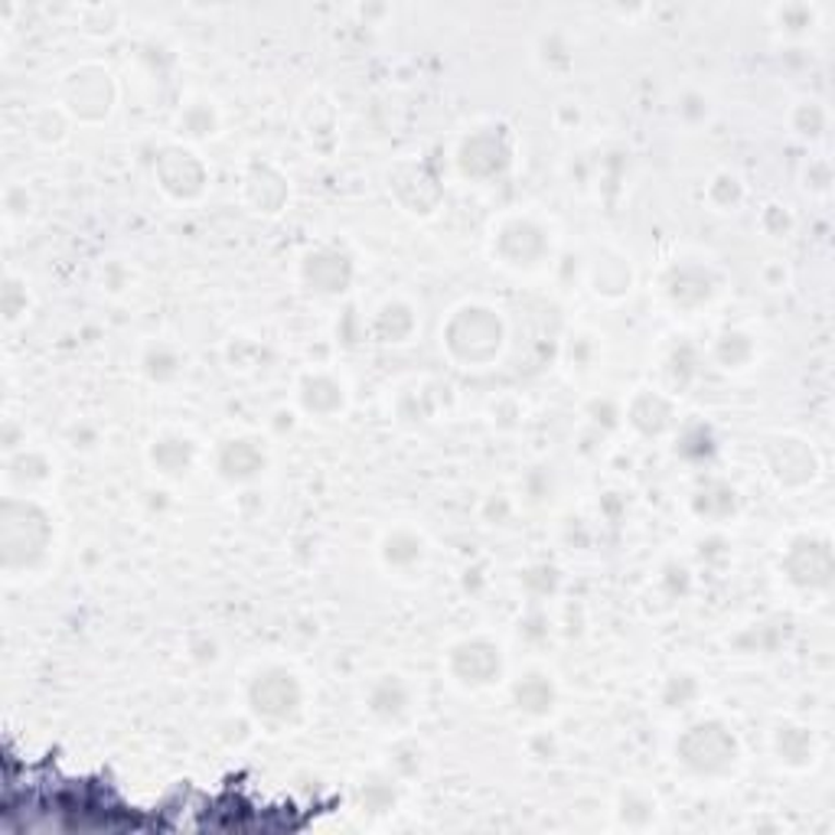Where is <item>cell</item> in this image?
<instances>
[{"label": "cell", "mask_w": 835, "mask_h": 835, "mask_svg": "<svg viewBox=\"0 0 835 835\" xmlns=\"http://www.w3.org/2000/svg\"><path fill=\"white\" fill-rule=\"evenodd\" d=\"M52 516L36 496L7 493L0 499V568L7 575L39 572L52 552Z\"/></svg>", "instance_id": "1"}, {"label": "cell", "mask_w": 835, "mask_h": 835, "mask_svg": "<svg viewBox=\"0 0 835 835\" xmlns=\"http://www.w3.org/2000/svg\"><path fill=\"white\" fill-rule=\"evenodd\" d=\"M444 350L463 369H486L503 356L506 346V324L496 307L470 301L450 310L444 324Z\"/></svg>", "instance_id": "2"}, {"label": "cell", "mask_w": 835, "mask_h": 835, "mask_svg": "<svg viewBox=\"0 0 835 835\" xmlns=\"http://www.w3.org/2000/svg\"><path fill=\"white\" fill-rule=\"evenodd\" d=\"M675 761L695 780H728L741 764V741L721 718H698L679 731Z\"/></svg>", "instance_id": "3"}, {"label": "cell", "mask_w": 835, "mask_h": 835, "mask_svg": "<svg viewBox=\"0 0 835 835\" xmlns=\"http://www.w3.org/2000/svg\"><path fill=\"white\" fill-rule=\"evenodd\" d=\"M245 705L261 728L291 731L304 721V711H307L304 682L287 666H278V662L261 666L245 685Z\"/></svg>", "instance_id": "4"}, {"label": "cell", "mask_w": 835, "mask_h": 835, "mask_svg": "<svg viewBox=\"0 0 835 835\" xmlns=\"http://www.w3.org/2000/svg\"><path fill=\"white\" fill-rule=\"evenodd\" d=\"M457 174L470 184H496L503 180L513 164H516V138L509 131V125L503 121H490V125H477L473 131H467L457 144Z\"/></svg>", "instance_id": "5"}, {"label": "cell", "mask_w": 835, "mask_h": 835, "mask_svg": "<svg viewBox=\"0 0 835 835\" xmlns=\"http://www.w3.org/2000/svg\"><path fill=\"white\" fill-rule=\"evenodd\" d=\"M552 255V228L536 215H506L493 228V258L509 271H542Z\"/></svg>", "instance_id": "6"}, {"label": "cell", "mask_w": 835, "mask_h": 835, "mask_svg": "<svg viewBox=\"0 0 835 835\" xmlns=\"http://www.w3.org/2000/svg\"><path fill=\"white\" fill-rule=\"evenodd\" d=\"M115 98H118L115 79L98 62L75 66L72 72H66L59 85V108H66V115L82 125H102L111 115Z\"/></svg>", "instance_id": "7"}, {"label": "cell", "mask_w": 835, "mask_h": 835, "mask_svg": "<svg viewBox=\"0 0 835 835\" xmlns=\"http://www.w3.org/2000/svg\"><path fill=\"white\" fill-rule=\"evenodd\" d=\"M444 669L454 685L467 692H483L503 679L506 656H503V646L490 636H463L447 649Z\"/></svg>", "instance_id": "8"}, {"label": "cell", "mask_w": 835, "mask_h": 835, "mask_svg": "<svg viewBox=\"0 0 835 835\" xmlns=\"http://www.w3.org/2000/svg\"><path fill=\"white\" fill-rule=\"evenodd\" d=\"M780 572L800 591H830L835 575L833 542L820 532L793 536L780 558Z\"/></svg>", "instance_id": "9"}, {"label": "cell", "mask_w": 835, "mask_h": 835, "mask_svg": "<svg viewBox=\"0 0 835 835\" xmlns=\"http://www.w3.org/2000/svg\"><path fill=\"white\" fill-rule=\"evenodd\" d=\"M718 274L702 264V261H692V258H682V261H672L662 278H659V291L666 297V304L672 310H682V314H698L705 310L715 297H718Z\"/></svg>", "instance_id": "10"}, {"label": "cell", "mask_w": 835, "mask_h": 835, "mask_svg": "<svg viewBox=\"0 0 835 835\" xmlns=\"http://www.w3.org/2000/svg\"><path fill=\"white\" fill-rule=\"evenodd\" d=\"M154 177H157L161 190L177 203L200 200L209 187V167L203 164V157L187 144L161 148L157 161H154Z\"/></svg>", "instance_id": "11"}, {"label": "cell", "mask_w": 835, "mask_h": 835, "mask_svg": "<svg viewBox=\"0 0 835 835\" xmlns=\"http://www.w3.org/2000/svg\"><path fill=\"white\" fill-rule=\"evenodd\" d=\"M389 193L399 200V207L412 215H431L434 209L440 207L444 187L437 170L424 161V157H409L399 161L389 170Z\"/></svg>", "instance_id": "12"}, {"label": "cell", "mask_w": 835, "mask_h": 835, "mask_svg": "<svg viewBox=\"0 0 835 835\" xmlns=\"http://www.w3.org/2000/svg\"><path fill=\"white\" fill-rule=\"evenodd\" d=\"M356 274L353 255L340 245H317L301 258V284L317 297H340Z\"/></svg>", "instance_id": "13"}, {"label": "cell", "mask_w": 835, "mask_h": 835, "mask_svg": "<svg viewBox=\"0 0 835 835\" xmlns=\"http://www.w3.org/2000/svg\"><path fill=\"white\" fill-rule=\"evenodd\" d=\"M215 477L232 483V486H248L268 470V447L255 434H235L219 440L212 454Z\"/></svg>", "instance_id": "14"}, {"label": "cell", "mask_w": 835, "mask_h": 835, "mask_svg": "<svg viewBox=\"0 0 835 835\" xmlns=\"http://www.w3.org/2000/svg\"><path fill=\"white\" fill-rule=\"evenodd\" d=\"M774 480L787 490H803L816 480L820 460L803 437H774L764 450Z\"/></svg>", "instance_id": "15"}, {"label": "cell", "mask_w": 835, "mask_h": 835, "mask_svg": "<svg viewBox=\"0 0 835 835\" xmlns=\"http://www.w3.org/2000/svg\"><path fill=\"white\" fill-rule=\"evenodd\" d=\"M366 711L383 728H402L415 711V695H412V685L405 682V675H399V672L379 675L366 692Z\"/></svg>", "instance_id": "16"}, {"label": "cell", "mask_w": 835, "mask_h": 835, "mask_svg": "<svg viewBox=\"0 0 835 835\" xmlns=\"http://www.w3.org/2000/svg\"><path fill=\"white\" fill-rule=\"evenodd\" d=\"M56 473V460L39 447H20L16 454L3 457V486L16 496H33L43 490Z\"/></svg>", "instance_id": "17"}, {"label": "cell", "mask_w": 835, "mask_h": 835, "mask_svg": "<svg viewBox=\"0 0 835 835\" xmlns=\"http://www.w3.org/2000/svg\"><path fill=\"white\" fill-rule=\"evenodd\" d=\"M346 383L327 369H310L297 383V405L314 418H337L346 412Z\"/></svg>", "instance_id": "18"}, {"label": "cell", "mask_w": 835, "mask_h": 835, "mask_svg": "<svg viewBox=\"0 0 835 835\" xmlns=\"http://www.w3.org/2000/svg\"><path fill=\"white\" fill-rule=\"evenodd\" d=\"M148 460H151L154 473H161L167 480H187L200 460V444L184 431H164L151 440Z\"/></svg>", "instance_id": "19"}, {"label": "cell", "mask_w": 835, "mask_h": 835, "mask_svg": "<svg viewBox=\"0 0 835 835\" xmlns=\"http://www.w3.org/2000/svg\"><path fill=\"white\" fill-rule=\"evenodd\" d=\"M509 698L516 705V711L529 715V718H552L558 711V685L545 669H526L513 679L509 685Z\"/></svg>", "instance_id": "20"}, {"label": "cell", "mask_w": 835, "mask_h": 835, "mask_svg": "<svg viewBox=\"0 0 835 835\" xmlns=\"http://www.w3.org/2000/svg\"><path fill=\"white\" fill-rule=\"evenodd\" d=\"M626 424L639 434V437H662L675 427V405L669 396L656 392V389H639L630 405H626Z\"/></svg>", "instance_id": "21"}, {"label": "cell", "mask_w": 835, "mask_h": 835, "mask_svg": "<svg viewBox=\"0 0 835 835\" xmlns=\"http://www.w3.org/2000/svg\"><path fill=\"white\" fill-rule=\"evenodd\" d=\"M595 287L598 297L608 301H621L633 287V264L630 258L614 251V248H601L591 261H588V274H585Z\"/></svg>", "instance_id": "22"}, {"label": "cell", "mask_w": 835, "mask_h": 835, "mask_svg": "<svg viewBox=\"0 0 835 835\" xmlns=\"http://www.w3.org/2000/svg\"><path fill=\"white\" fill-rule=\"evenodd\" d=\"M424 558H427V542L418 529H409V526L386 532L379 542V562L396 575H415L424 568Z\"/></svg>", "instance_id": "23"}, {"label": "cell", "mask_w": 835, "mask_h": 835, "mask_svg": "<svg viewBox=\"0 0 835 835\" xmlns=\"http://www.w3.org/2000/svg\"><path fill=\"white\" fill-rule=\"evenodd\" d=\"M245 203L255 209V212H264V215H274L281 212L291 190H287V180L278 167L271 164H251L248 174H245Z\"/></svg>", "instance_id": "24"}, {"label": "cell", "mask_w": 835, "mask_h": 835, "mask_svg": "<svg viewBox=\"0 0 835 835\" xmlns=\"http://www.w3.org/2000/svg\"><path fill=\"white\" fill-rule=\"evenodd\" d=\"M774 754L784 767L790 771H807L816 764V754H820V744H816V734L810 725H800V721H784L777 731H774Z\"/></svg>", "instance_id": "25"}, {"label": "cell", "mask_w": 835, "mask_h": 835, "mask_svg": "<svg viewBox=\"0 0 835 835\" xmlns=\"http://www.w3.org/2000/svg\"><path fill=\"white\" fill-rule=\"evenodd\" d=\"M738 509H741V496H738V490L728 480H718V477L702 480L695 486V493H692V513L698 519L728 522V519L738 516Z\"/></svg>", "instance_id": "26"}, {"label": "cell", "mask_w": 835, "mask_h": 835, "mask_svg": "<svg viewBox=\"0 0 835 835\" xmlns=\"http://www.w3.org/2000/svg\"><path fill=\"white\" fill-rule=\"evenodd\" d=\"M373 337L379 343H409L415 337L418 330V314L415 307L409 301H386L376 314H373V324H369Z\"/></svg>", "instance_id": "27"}, {"label": "cell", "mask_w": 835, "mask_h": 835, "mask_svg": "<svg viewBox=\"0 0 835 835\" xmlns=\"http://www.w3.org/2000/svg\"><path fill=\"white\" fill-rule=\"evenodd\" d=\"M790 639V624L787 621H761V624L744 626L741 633L731 636V646L741 656H774L787 646Z\"/></svg>", "instance_id": "28"}, {"label": "cell", "mask_w": 835, "mask_h": 835, "mask_svg": "<svg viewBox=\"0 0 835 835\" xmlns=\"http://www.w3.org/2000/svg\"><path fill=\"white\" fill-rule=\"evenodd\" d=\"M757 356V346H754V337L744 333V330H721L711 343V360L728 369V373H741L754 363Z\"/></svg>", "instance_id": "29"}, {"label": "cell", "mask_w": 835, "mask_h": 835, "mask_svg": "<svg viewBox=\"0 0 835 835\" xmlns=\"http://www.w3.org/2000/svg\"><path fill=\"white\" fill-rule=\"evenodd\" d=\"M659 820V803L652 793H646L643 787H626L618 797V823L624 830H633V833H643V830H652Z\"/></svg>", "instance_id": "30"}, {"label": "cell", "mask_w": 835, "mask_h": 835, "mask_svg": "<svg viewBox=\"0 0 835 835\" xmlns=\"http://www.w3.org/2000/svg\"><path fill=\"white\" fill-rule=\"evenodd\" d=\"M356 800H360V810L369 813V816L392 813L396 803H399V777H392V774L363 777V784L356 787Z\"/></svg>", "instance_id": "31"}, {"label": "cell", "mask_w": 835, "mask_h": 835, "mask_svg": "<svg viewBox=\"0 0 835 835\" xmlns=\"http://www.w3.org/2000/svg\"><path fill=\"white\" fill-rule=\"evenodd\" d=\"M141 373H144V379L154 383V386H170V383H177L180 373H184V356H180V350L170 346V343H151V346H144V353H141Z\"/></svg>", "instance_id": "32"}, {"label": "cell", "mask_w": 835, "mask_h": 835, "mask_svg": "<svg viewBox=\"0 0 835 835\" xmlns=\"http://www.w3.org/2000/svg\"><path fill=\"white\" fill-rule=\"evenodd\" d=\"M718 450V440H715V431L711 424L705 421H685L679 431H675V454L689 463H705L711 460Z\"/></svg>", "instance_id": "33"}, {"label": "cell", "mask_w": 835, "mask_h": 835, "mask_svg": "<svg viewBox=\"0 0 835 835\" xmlns=\"http://www.w3.org/2000/svg\"><path fill=\"white\" fill-rule=\"evenodd\" d=\"M702 698V679L689 669H675L659 685V705L666 711H685Z\"/></svg>", "instance_id": "34"}, {"label": "cell", "mask_w": 835, "mask_h": 835, "mask_svg": "<svg viewBox=\"0 0 835 835\" xmlns=\"http://www.w3.org/2000/svg\"><path fill=\"white\" fill-rule=\"evenodd\" d=\"M219 131V111L209 98H193L177 118V134L187 141H209Z\"/></svg>", "instance_id": "35"}, {"label": "cell", "mask_w": 835, "mask_h": 835, "mask_svg": "<svg viewBox=\"0 0 835 835\" xmlns=\"http://www.w3.org/2000/svg\"><path fill=\"white\" fill-rule=\"evenodd\" d=\"M662 376H666V386L682 396L695 376H698V350L692 343H675L669 353H666V363H662Z\"/></svg>", "instance_id": "36"}, {"label": "cell", "mask_w": 835, "mask_h": 835, "mask_svg": "<svg viewBox=\"0 0 835 835\" xmlns=\"http://www.w3.org/2000/svg\"><path fill=\"white\" fill-rule=\"evenodd\" d=\"M519 588L526 591V598L532 604H542L562 591V568L549 565V562H536L526 572H519Z\"/></svg>", "instance_id": "37"}, {"label": "cell", "mask_w": 835, "mask_h": 835, "mask_svg": "<svg viewBox=\"0 0 835 835\" xmlns=\"http://www.w3.org/2000/svg\"><path fill=\"white\" fill-rule=\"evenodd\" d=\"M427 767V751L415 738H399L389 748V774L399 780H415Z\"/></svg>", "instance_id": "38"}, {"label": "cell", "mask_w": 835, "mask_h": 835, "mask_svg": "<svg viewBox=\"0 0 835 835\" xmlns=\"http://www.w3.org/2000/svg\"><path fill=\"white\" fill-rule=\"evenodd\" d=\"M539 62L552 72V75H565L572 66H575V52H572V43L562 36V33H542L539 36Z\"/></svg>", "instance_id": "39"}, {"label": "cell", "mask_w": 835, "mask_h": 835, "mask_svg": "<svg viewBox=\"0 0 835 835\" xmlns=\"http://www.w3.org/2000/svg\"><path fill=\"white\" fill-rule=\"evenodd\" d=\"M598 360H601V343H598V337L595 333H572V340H568V346H565V363H568V369L572 373H578V376H585V373H591L595 366H598Z\"/></svg>", "instance_id": "40"}, {"label": "cell", "mask_w": 835, "mask_h": 835, "mask_svg": "<svg viewBox=\"0 0 835 835\" xmlns=\"http://www.w3.org/2000/svg\"><path fill=\"white\" fill-rule=\"evenodd\" d=\"M708 203L715 209H721V212H731V209L741 207V203H744V184H741V177L731 174V170H718V174L711 177V184H708Z\"/></svg>", "instance_id": "41"}, {"label": "cell", "mask_w": 835, "mask_h": 835, "mask_svg": "<svg viewBox=\"0 0 835 835\" xmlns=\"http://www.w3.org/2000/svg\"><path fill=\"white\" fill-rule=\"evenodd\" d=\"M558 493V477L552 467H532L522 477V496L529 506H549Z\"/></svg>", "instance_id": "42"}, {"label": "cell", "mask_w": 835, "mask_h": 835, "mask_svg": "<svg viewBox=\"0 0 835 835\" xmlns=\"http://www.w3.org/2000/svg\"><path fill=\"white\" fill-rule=\"evenodd\" d=\"M66 131H69V115L66 108H43L33 115L30 121V134L39 141V144H59L66 141Z\"/></svg>", "instance_id": "43"}, {"label": "cell", "mask_w": 835, "mask_h": 835, "mask_svg": "<svg viewBox=\"0 0 835 835\" xmlns=\"http://www.w3.org/2000/svg\"><path fill=\"white\" fill-rule=\"evenodd\" d=\"M790 125H793V131H797L800 138L820 141V138L826 134V128H830V115H826V108H823L820 102H800L797 111H793V118H790Z\"/></svg>", "instance_id": "44"}, {"label": "cell", "mask_w": 835, "mask_h": 835, "mask_svg": "<svg viewBox=\"0 0 835 835\" xmlns=\"http://www.w3.org/2000/svg\"><path fill=\"white\" fill-rule=\"evenodd\" d=\"M26 307H30L26 284L16 274H3V281H0V314H3V320L7 324L20 320L26 314Z\"/></svg>", "instance_id": "45"}, {"label": "cell", "mask_w": 835, "mask_h": 835, "mask_svg": "<svg viewBox=\"0 0 835 835\" xmlns=\"http://www.w3.org/2000/svg\"><path fill=\"white\" fill-rule=\"evenodd\" d=\"M516 633H519V639H522V643H529V646H542V643H549V636H552V621H549V614H545L539 604H532V608L519 618Z\"/></svg>", "instance_id": "46"}, {"label": "cell", "mask_w": 835, "mask_h": 835, "mask_svg": "<svg viewBox=\"0 0 835 835\" xmlns=\"http://www.w3.org/2000/svg\"><path fill=\"white\" fill-rule=\"evenodd\" d=\"M659 588L672 598V601H682V598H689V591H692V568L685 565V562H666L662 565V572H659Z\"/></svg>", "instance_id": "47"}, {"label": "cell", "mask_w": 835, "mask_h": 835, "mask_svg": "<svg viewBox=\"0 0 835 835\" xmlns=\"http://www.w3.org/2000/svg\"><path fill=\"white\" fill-rule=\"evenodd\" d=\"M585 415L591 418V424H595L601 434H608V431H618V427H621V421H624V409H621V402H618V399H611V396H598V399H591V402H588Z\"/></svg>", "instance_id": "48"}, {"label": "cell", "mask_w": 835, "mask_h": 835, "mask_svg": "<svg viewBox=\"0 0 835 835\" xmlns=\"http://www.w3.org/2000/svg\"><path fill=\"white\" fill-rule=\"evenodd\" d=\"M675 115H679V121H685L689 128H695V125H705V121H708L711 105H708V98H705L702 92L689 89V92H682V95H679V102H675Z\"/></svg>", "instance_id": "49"}, {"label": "cell", "mask_w": 835, "mask_h": 835, "mask_svg": "<svg viewBox=\"0 0 835 835\" xmlns=\"http://www.w3.org/2000/svg\"><path fill=\"white\" fill-rule=\"evenodd\" d=\"M695 555H698V562H702V565H708V568H718V565H725V562L731 558V545H728V539H725V536L711 532V536L698 539V545H695Z\"/></svg>", "instance_id": "50"}, {"label": "cell", "mask_w": 835, "mask_h": 835, "mask_svg": "<svg viewBox=\"0 0 835 835\" xmlns=\"http://www.w3.org/2000/svg\"><path fill=\"white\" fill-rule=\"evenodd\" d=\"M777 20H780V26H784V30H790V33H803V30H810V26H813L816 10H813V7H807V3H784V7L777 10Z\"/></svg>", "instance_id": "51"}, {"label": "cell", "mask_w": 835, "mask_h": 835, "mask_svg": "<svg viewBox=\"0 0 835 835\" xmlns=\"http://www.w3.org/2000/svg\"><path fill=\"white\" fill-rule=\"evenodd\" d=\"M761 225H764V232L771 238H787L793 232V215L787 212V207L771 203V207L764 209V215H761Z\"/></svg>", "instance_id": "52"}, {"label": "cell", "mask_w": 835, "mask_h": 835, "mask_svg": "<svg viewBox=\"0 0 835 835\" xmlns=\"http://www.w3.org/2000/svg\"><path fill=\"white\" fill-rule=\"evenodd\" d=\"M490 418L499 431H516L522 424V405L516 399H499V402H493Z\"/></svg>", "instance_id": "53"}, {"label": "cell", "mask_w": 835, "mask_h": 835, "mask_svg": "<svg viewBox=\"0 0 835 835\" xmlns=\"http://www.w3.org/2000/svg\"><path fill=\"white\" fill-rule=\"evenodd\" d=\"M509 516H513V499H509L506 493L486 496V503H483V519H486L490 526H506Z\"/></svg>", "instance_id": "54"}, {"label": "cell", "mask_w": 835, "mask_h": 835, "mask_svg": "<svg viewBox=\"0 0 835 835\" xmlns=\"http://www.w3.org/2000/svg\"><path fill=\"white\" fill-rule=\"evenodd\" d=\"M803 180H807V190L826 193V190H830V184H833V167H830L826 161H810V167H807Z\"/></svg>", "instance_id": "55"}, {"label": "cell", "mask_w": 835, "mask_h": 835, "mask_svg": "<svg viewBox=\"0 0 835 835\" xmlns=\"http://www.w3.org/2000/svg\"><path fill=\"white\" fill-rule=\"evenodd\" d=\"M0 447H3V457H7V454H16L20 447H26V431H23L13 418H7L3 427H0Z\"/></svg>", "instance_id": "56"}, {"label": "cell", "mask_w": 835, "mask_h": 835, "mask_svg": "<svg viewBox=\"0 0 835 835\" xmlns=\"http://www.w3.org/2000/svg\"><path fill=\"white\" fill-rule=\"evenodd\" d=\"M3 209H7V219H26L30 212V193L26 187H10L3 193Z\"/></svg>", "instance_id": "57"}, {"label": "cell", "mask_w": 835, "mask_h": 835, "mask_svg": "<svg viewBox=\"0 0 835 835\" xmlns=\"http://www.w3.org/2000/svg\"><path fill=\"white\" fill-rule=\"evenodd\" d=\"M190 659L200 662V666L215 662V659H219V643L209 639V636H193V639H190Z\"/></svg>", "instance_id": "58"}, {"label": "cell", "mask_w": 835, "mask_h": 835, "mask_svg": "<svg viewBox=\"0 0 835 835\" xmlns=\"http://www.w3.org/2000/svg\"><path fill=\"white\" fill-rule=\"evenodd\" d=\"M529 751H532V757H539V761H552L555 751H558V744H555V738H552L549 731H539V734L529 738Z\"/></svg>", "instance_id": "59"}, {"label": "cell", "mask_w": 835, "mask_h": 835, "mask_svg": "<svg viewBox=\"0 0 835 835\" xmlns=\"http://www.w3.org/2000/svg\"><path fill=\"white\" fill-rule=\"evenodd\" d=\"M69 440H72V447L92 450V447L98 444V431H95L92 424H75V427L69 431Z\"/></svg>", "instance_id": "60"}, {"label": "cell", "mask_w": 835, "mask_h": 835, "mask_svg": "<svg viewBox=\"0 0 835 835\" xmlns=\"http://www.w3.org/2000/svg\"><path fill=\"white\" fill-rule=\"evenodd\" d=\"M483 585H486L483 568H467V572H463V591H467V595H477Z\"/></svg>", "instance_id": "61"}]
</instances>
